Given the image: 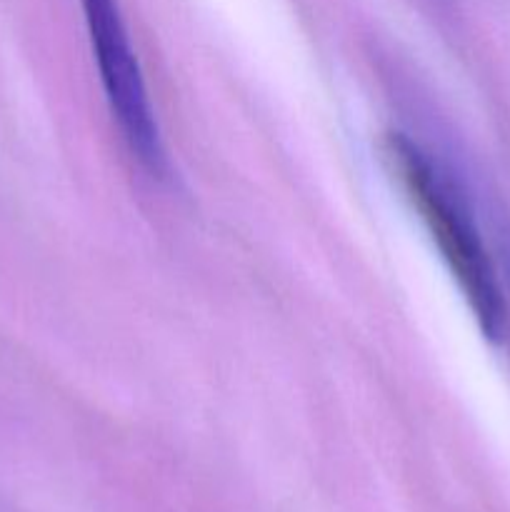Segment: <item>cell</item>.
Wrapping results in <instances>:
<instances>
[{
  "label": "cell",
  "instance_id": "1",
  "mask_svg": "<svg viewBox=\"0 0 510 512\" xmlns=\"http://www.w3.org/2000/svg\"><path fill=\"white\" fill-rule=\"evenodd\" d=\"M383 148L395 178L438 245L440 258L448 265L483 335L488 340H500L505 330V295L478 223L458 185L405 133H388Z\"/></svg>",
  "mask_w": 510,
  "mask_h": 512
},
{
  "label": "cell",
  "instance_id": "2",
  "mask_svg": "<svg viewBox=\"0 0 510 512\" xmlns=\"http://www.w3.org/2000/svg\"><path fill=\"white\" fill-rule=\"evenodd\" d=\"M110 113L145 170L165 173V148L118 0H80Z\"/></svg>",
  "mask_w": 510,
  "mask_h": 512
}]
</instances>
